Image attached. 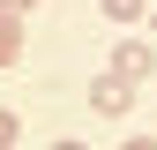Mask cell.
<instances>
[{
	"instance_id": "cell-2",
	"label": "cell",
	"mask_w": 157,
	"mask_h": 150,
	"mask_svg": "<svg viewBox=\"0 0 157 150\" xmlns=\"http://www.w3.org/2000/svg\"><path fill=\"white\" fill-rule=\"evenodd\" d=\"M150 68H157V53L142 45V38H127V45H120V53H112V75H127V83H142V75H150Z\"/></svg>"
},
{
	"instance_id": "cell-6",
	"label": "cell",
	"mask_w": 157,
	"mask_h": 150,
	"mask_svg": "<svg viewBox=\"0 0 157 150\" xmlns=\"http://www.w3.org/2000/svg\"><path fill=\"white\" fill-rule=\"evenodd\" d=\"M30 8H37V0H0V15H15V23H23Z\"/></svg>"
},
{
	"instance_id": "cell-3",
	"label": "cell",
	"mask_w": 157,
	"mask_h": 150,
	"mask_svg": "<svg viewBox=\"0 0 157 150\" xmlns=\"http://www.w3.org/2000/svg\"><path fill=\"white\" fill-rule=\"evenodd\" d=\"M15 53H23V23H15V15H0V68H8Z\"/></svg>"
},
{
	"instance_id": "cell-7",
	"label": "cell",
	"mask_w": 157,
	"mask_h": 150,
	"mask_svg": "<svg viewBox=\"0 0 157 150\" xmlns=\"http://www.w3.org/2000/svg\"><path fill=\"white\" fill-rule=\"evenodd\" d=\"M120 150H157V143H150V135H127V143H120Z\"/></svg>"
},
{
	"instance_id": "cell-4",
	"label": "cell",
	"mask_w": 157,
	"mask_h": 150,
	"mask_svg": "<svg viewBox=\"0 0 157 150\" xmlns=\"http://www.w3.org/2000/svg\"><path fill=\"white\" fill-rule=\"evenodd\" d=\"M105 15L112 23H142V0H105Z\"/></svg>"
},
{
	"instance_id": "cell-8",
	"label": "cell",
	"mask_w": 157,
	"mask_h": 150,
	"mask_svg": "<svg viewBox=\"0 0 157 150\" xmlns=\"http://www.w3.org/2000/svg\"><path fill=\"white\" fill-rule=\"evenodd\" d=\"M52 150H82V143H52Z\"/></svg>"
},
{
	"instance_id": "cell-9",
	"label": "cell",
	"mask_w": 157,
	"mask_h": 150,
	"mask_svg": "<svg viewBox=\"0 0 157 150\" xmlns=\"http://www.w3.org/2000/svg\"><path fill=\"white\" fill-rule=\"evenodd\" d=\"M8 150H23V143H8Z\"/></svg>"
},
{
	"instance_id": "cell-1",
	"label": "cell",
	"mask_w": 157,
	"mask_h": 150,
	"mask_svg": "<svg viewBox=\"0 0 157 150\" xmlns=\"http://www.w3.org/2000/svg\"><path fill=\"white\" fill-rule=\"evenodd\" d=\"M90 105H97V112H127V105H135V83H127V75H112V68H105V75L90 83Z\"/></svg>"
},
{
	"instance_id": "cell-5",
	"label": "cell",
	"mask_w": 157,
	"mask_h": 150,
	"mask_svg": "<svg viewBox=\"0 0 157 150\" xmlns=\"http://www.w3.org/2000/svg\"><path fill=\"white\" fill-rule=\"evenodd\" d=\"M8 143H23V128H15V112L0 105V150H8Z\"/></svg>"
}]
</instances>
